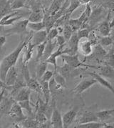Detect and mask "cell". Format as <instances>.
<instances>
[{"mask_svg": "<svg viewBox=\"0 0 114 128\" xmlns=\"http://www.w3.org/2000/svg\"><path fill=\"white\" fill-rule=\"evenodd\" d=\"M31 37L24 40H22L14 51L4 57L0 64V79L2 80L4 82L5 81L7 72L9 71L11 67L15 66L16 63L17 62V60L20 56V54L22 50L27 46L29 42L31 40Z\"/></svg>", "mask_w": 114, "mask_h": 128, "instance_id": "1", "label": "cell"}, {"mask_svg": "<svg viewBox=\"0 0 114 128\" xmlns=\"http://www.w3.org/2000/svg\"><path fill=\"white\" fill-rule=\"evenodd\" d=\"M23 76L24 80L26 82V86L30 88L31 90L38 92L39 94L42 93V87L41 83L36 79H34L31 77L29 70L27 67V65L23 64Z\"/></svg>", "mask_w": 114, "mask_h": 128, "instance_id": "2", "label": "cell"}, {"mask_svg": "<svg viewBox=\"0 0 114 128\" xmlns=\"http://www.w3.org/2000/svg\"><path fill=\"white\" fill-rule=\"evenodd\" d=\"M61 57L62 58L63 61L65 63L68 64L69 66H71L74 69H77L80 67H95L93 66H90L88 64H84L83 62L80 61L78 56L77 54H62Z\"/></svg>", "mask_w": 114, "mask_h": 128, "instance_id": "3", "label": "cell"}, {"mask_svg": "<svg viewBox=\"0 0 114 128\" xmlns=\"http://www.w3.org/2000/svg\"><path fill=\"white\" fill-rule=\"evenodd\" d=\"M29 23V20H23L21 21H17L13 24V26L6 30L4 33L8 34V35L11 34H21L26 32L27 25Z\"/></svg>", "mask_w": 114, "mask_h": 128, "instance_id": "4", "label": "cell"}, {"mask_svg": "<svg viewBox=\"0 0 114 128\" xmlns=\"http://www.w3.org/2000/svg\"><path fill=\"white\" fill-rule=\"evenodd\" d=\"M98 83L97 80L95 78H91V79H84L82 81L78 83L76 87L73 88V91L76 94H82L83 92L86 91L89 88L93 87L94 84Z\"/></svg>", "mask_w": 114, "mask_h": 128, "instance_id": "5", "label": "cell"}, {"mask_svg": "<svg viewBox=\"0 0 114 128\" xmlns=\"http://www.w3.org/2000/svg\"><path fill=\"white\" fill-rule=\"evenodd\" d=\"M9 114L11 118L14 119L16 121H17V122H21L26 118V116L23 113L22 108L20 106V104L18 102H16V101L12 104L10 110L9 112Z\"/></svg>", "mask_w": 114, "mask_h": 128, "instance_id": "6", "label": "cell"}, {"mask_svg": "<svg viewBox=\"0 0 114 128\" xmlns=\"http://www.w3.org/2000/svg\"><path fill=\"white\" fill-rule=\"evenodd\" d=\"M51 122L52 127L54 128H63V123L62 115L60 111L56 107L54 108L52 111V116H51Z\"/></svg>", "mask_w": 114, "mask_h": 128, "instance_id": "7", "label": "cell"}, {"mask_svg": "<svg viewBox=\"0 0 114 128\" xmlns=\"http://www.w3.org/2000/svg\"><path fill=\"white\" fill-rule=\"evenodd\" d=\"M47 33L48 32L46 30L35 32V33L33 35H31L30 40L31 43L33 45L36 46L44 42H47Z\"/></svg>", "mask_w": 114, "mask_h": 128, "instance_id": "8", "label": "cell"}, {"mask_svg": "<svg viewBox=\"0 0 114 128\" xmlns=\"http://www.w3.org/2000/svg\"><path fill=\"white\" fill-rule=\"evenodd\" d=\"M88 74V75L91 76V77H93L95 78L98 83H99L102 87H105L106 89H108L109 90H110L111 92H112L114 94V87H113V85L110 83V82L105 78V77H102L101 75H100L99 74H97V73H95V72H86Z\"/></svg>", "mask_w": 114, "mask_h": 128, "instance_id": "9", "label": "cell"}, {"mask_svg": "<svg viewBox=\"0 0 114 128\" xmlns=\"http://www.w3.org/2000/svg\"><path fill=\"white\" fill-rule=\"evenodd\" d=\"M30 88L26 86L21 88L19 92L16 93L15 97L14 98V100L16 102H21L25 100H29L31 97V91Z\"/></svg>", "mask_w": 114, "mask_h": 128, "instance_id": "10", "label": "cell"}, {"mask_svg": "<svg viewBox=\"0 0 114 128\" xmlns=\"http://www.w3.org/2000/svg\"><path fill=\"white\" fill-rule=\"evenodd\" d=\"M18 80V72L15 66L11 67L7 72L5 78V83L8 86H13Z\"/></svg>", "mask_w": 114, "mask_h": 128, "instance_id": "11", "label": "cell"}, {"mask_svg": "<svg viewBox=\"0 0 114 128\" xmlns=\"http://www.w3.org/2000/svg\"><path fill=\"white\" fill-rule=\"evenodd\" d=\"M77 115V111L76 110H71L68 112L64 113L62 115L63 128H67L70 127V125L74 121V119Z\"/></svg>", "mask_w": 114, "mask_h": 128, "instance_id": "12", "label": "cell"}, {"mask_svg": "<svg viewBox=\"0 0 114 128\" xmlns=\"http://www.w3.org/2000/svg\"><path fill=\"white\" fill-rule=\"evenodd\" d=\"M78 50L84 56H89L93 53V45L89 40L80 42Z\"/></svg>", "mask_w": 114, "mask_h": 128, "instance_id": "13", "label": "cell"}, {"mask_svg": "<svg viewBox=\"0 0 114 128\" xmlns=\"http://www.w3.org/2000/svg\"><path fill=\"white\" fill-rule=\"evenodd\" d=\"M99 120L96 112H93L91 111H86L83 113L78 120L79 124L91 122H99Z\"/></svg>", "mask_w": 114, "mask_h": 128, "instance_id": "14", "label": "cell"}, {"mask_svg": "<svg viewBox=\"0 0 114 128\" xmlns=\"http://www.w3.org/2000/svg\"><path fill=\"white\" fill-rule=\"evenodd\" d=\"M104 6H100V7L96 8L95 10H93V11H92L91 14L88 19V22L91 25L95 24L96 23H97L101 20V18L102 17V15L104 14Z\"/></svg>", "mask_w": 114, "mask_h": 128, "instance_id": "15", "label": "cell"}, {"mask_svg": "<svg viewBox=\"0 0 114 128\" xmlns=\"http://www.w3.org/2000/svg\"><path fill=\"white\" fill-rule=\"evenodd\" d=\"M15 102L14 98H5L4 97L1 102L0 104V113L1 114H9L12 104Z\"/></svg>", "mask_w": 114, "mask_h": 128, "instance_id": "16", "label": "cell"}, {"mask_svg": "<svg viewBox=\"0 0 114 128\" xmlns=\"http://www.w3.org/2000/svg\"><path fill=\"white\" fill-rule=\"evenodd\" d=\"M57 46H58V44H57L56 40H55V41H54V40L47 41L44 53V55L42 56L41 61H45L47 59H48L49 56H51V54L54 52V50L57 47Z\"/></svg>", "mask_w": 114, "mask_h": 128, "instance_id": "17", "label": "cell"}, {"mask_svg": "<svg viewBox=\"0 0 114 128\" xmlns=\"http://www.w3.org/2000/svg\"><path fill=\"white\" fill-rule=\"evenodd\" d=\"M96 114L99 118V121H101V122L107 121L114 117V108L110 109V110H101L99 112H96Z\"/></svg>", "mask_w": 114, "mask_h": 128, "instance_id": "18", "label": "cell"}, {"mask_svg": "<svg viewBox=\"0 0 114 128\" xmlns=\"http://www.w3.org/2000/svg\"><path fill=\"white\" fill-rule=\"evenodd\" d=\"M99 74L105 78H108L114 81V68L110 65L100 67Z\"/></svg>", "mask_w": 114, "mask_h": 128, "instance_id": "19", "label": "cell"}, {"mask_svg": "<svg viewBox=\"0 0 114 128\" xmlns=\"http://www.w3.org/2000/svg\"><path fill=\"white\" fill-rule=\"evenodd\" d=\"M65 0H52V4H50L48 10V13L52 16L54 15L61 8Z\"/></svg>", "mask_w": 114, "mask_h": 128, "instance_id": "20", "label": "cell"}, {"mask_svg": "<svg viewBox=\"0 0 114 128\" xmlns=\"http://www.w3.org/2000/svg\"><path fill=\"white\" fill-rule=\"evenodd\" d=\"M74 70H76V69L73 68L71 66H69L68 64L65 63L61 67H57V70L56 72H58V73H60L66 79H67V78H68V77H71L72 75Z\"/></svg>", "mask_w": 114, "mask_h": 128, "instance_id": "21", "label": "cell"}, {"mask_svg": "<svg viewBox=\"0 0 114 128\" xmlns=\"http://www.w3.org/2000/svg\"><path fill=\"white\" fill-rule=\"evenodd\" d=\"M23 17L22 15H16L14 16L8 17V16H4L1 20H0V26H9L11 24H14L16 22L19 21L20 19Z\"/></svg>", "mask_w": 114, "mask_h": 128, "instance_id": "22", "label": "cell"}, {"mask_svg": "<svg viewBox=\"0 0 114 128\" xmlns=\"http://www.w3.org/2000/svg\"><path fill=\"white\" fill-rule=\"evenodd\" d=\"M11 10V3L9 0H0V20L9 13Z\"/></svg>", "mask_w": 114, "mask_h": 128, "instance_id": "23", "label": "cell"}, {"mask_svg": "<svg viewBox=\"0 0 114 128\" xmlns=\"http://www.w3.org/2000/svg\"><path fill=\"white\" fill-rule=\"evenodd\" d=\"M68 46L71 50H72L73 51L75 52L78 50V45H79V42H80V39L78 38L77 32H73L71 37L70 38V40H68Z\"/></svg>", "mask_w": 114, "mask_h": 128, "instance_id": "24", "label": "cell"}, {"mask_svg": "<svg viewBox=\"0 0 114 128\" xmlns=\"http://www.w3.org/2000/svg\"><path fill=\"white\" fill-rule=\"evenodd\" d=\"M44 16V14L42 10L31 11L28 20L30 22H39L43 21Z\"/></svg>", "mask_w": 114, "mask_h": 128, "instance_id": "25", "label": "cell"}, {"mask_svg": "<svg viewBox=\"0 0 114 128\" xmlns=\"http://www.w3.org/2000/svg\"><path fill=\"white\" fill-rule=\"evenodd\" d=\"M18 123L20 124V125H22V128H39L40 123L36 119H28L26 118L24 120L21 122H19Z\"/></svg>", "mask_w": 114, "mask_h": 128, "instance_id": "26", "label": "cell"}, {"mask_svg": "<svg viewBox=\"0 0 114 128\" xmlns=\"http://www.w3.org/2000/svg\"><path fill=\"white\" fill-rule=\"evenodd\" d=\"M99 31L102 36H106L110 35L111 26L108 21H104L101 22L99 25Z\"/></svg>", "mask_w": 114, "mask_h": 128, "instance_id": "27", "label": "cell"}, {"mask_svg": "<svg viewBox=\"0 0 114 128\" xmlns=\"http://www.w3.org/2000/svg\"><path fill=\"white\" fill-rule=\"evenodd\" d=\"M40 83H41V87H42V92L45 98V102L49 103L51 98V94H52L50 88H49V82L40 81Z\"/></svg>", "mask_w": 114, "mask_h": 128, "instance_id": "28", "label": "cell"}, {"mask_svg": "<svg viewBox=\"0 0 114 128\" xmlns=\"http://www.w3.org/2000/svg\"><path fill=\"white\" fill-rule=\"evenodd\" d=\"M29 42L27 44V49H26L24 56V60H23V64L24 65H27L28 62L30 61V60L32 57V54H33V50L35 47L34 45H33L31 43V42Z\"/></svg>", "mask_w": 114, "mask_h": 128, "instance_id": "29", "label": "cell"}, {"mask_svg": "<svg viewBox=\"0 0 114 128\" xmlns=\"http://www.w3.org/2000/svg\"><path fill=\"white\" fill-rule=\"evenodd\" d=\"M48 63L46 61H40L36 68V74L38 79H41L47 70Z\"/></svg>", "mask_w": 114, "mask_h": 128, "instance_id": "30", "label": "cell"}, {"mask_svg": "<svg viewBox=\"0 0 114 128\" xmlns=\"http://www.w3.org/2000/svg\"><path fill=\"white\" fill-rule=\"evenodd\" d=\"M105 126V123L101 122H91L78 124L76 128H103Z\"/></svg>", "mask_w": 114, "mask_h": 128, "instance_id": "31", "label": "cell"}, {"mask_svg": "<svg viewBox=\"0 0 114 128\" xmlns=\"http://www.w3.org/2000/svg\"><path fill=\"white\" fill-rule=\"evenodd\" d=\"M27 29L30 30L34 32H38V31L43 30L45 29V25L42 22H29L28 25H27Z\"/></svg>", "mask_w": 114, "mask_h": 128, "instance_id": "32", "label": "cell"}, {"mask_svg": "<svg viewBox=\"0 0 114 128\" xmlns=\"http://www.w3.org/2000/svg\"><path fill=\"white\" fill-rule=\"evenodd\" d=\"M68 24L70 25V26L71 27V29L73 31V32H76L78 30H79L81 26H82V23L79 20V19H76V20H74V19H69V20L68 21Z\"/></svg>", "mask_w": 114, "mask_h": 128, "instance_id": "33", "label": "cell"}, {"mask_svg": "<svg viewBox=\"0 0 114 128\" xmlns=\"http://www.w3.org/2000/svg\"><path fill=\"white\" fill-rule=\"evenodd\" d=\"M46 44H47V42H43L42 44H40L36 46V62L41 61L42 56L44 55V53Z\"/></svg>", "mask_w": 114, "mask_h": 128, "instance_id": "34", "label": "cell"}, {"mask_svg": "<svg viewBox=\"0 0 114 128\" xmlns=\"http://www.w3.org/2000/svg\"><path fill=\"white\" fill-rule=\"evenodd\" d=\"M81 0H71V3L66 10V14H71L74 11L76 10L81 4Z\"/></svg>", "mask_w": 114, "mask_h": 128, "instance_id": "35", "label": "cell"}, {"mask_svg": "<svg viewBox=\"0 0 114 128\" xmlns=\"http://www.w3.org/2000/svg\"><path fill=\"white\" fill-rule=\"evenodd\" d=\"M73 34V31L71 29V27L68 24H64L63 26V35L64 36L66 41H68L70 40V38L71 37L72 34Z\"/></svg>", "mask_w": 114, "mask_h": 128, "instance_id": "36", "label": "cell"}, {"mask_svg": "<svg viewBox=\"0 0 114 128\" xmlns=\"http://www.w3.org/2000/svg\"><path fill=\"white\" fill-rule=\"evenodd\" d=\"M54 78L56 82L62 87H66V78L58 72H54Z\"/></svg>", "mask_w": 114, "mask_h": 128, "instance_id": "37", "label": "cell"}, {"mask_svg": "<svg viewBox=\"0 0 114 128\" xmlns=\"http://www.w3.org/2000/svg\"><path fill=\"white\" fill-rule=\"evenodd\" d=\"M99 43L101 46H108L109 45H112L114 43V40L110 36H101L100 38Z\"/></svg>", "mask_w": 114, "mask_h": 128, "instance_id": "38", "label": "cell"}, {"mask_svg": "<svg viewBox=\"0 0 114 128\" xmlns=\"http://www.w3.org/2000/svg\"><path fill=\"white\" fill-rule=\"evenodd\" d=\"M76 32H77V34H78V38L80 39V40H83V39H88L89 34H90V30L86 27L81 28Z\"/></svg>", "mask_w": 114, "mask_h": 128, "instance_id": "39", "label": "cell"}, {"mask_svg": "<svg viewBox=\"0 0 114 128\" xmlns=\"http://www.w3.org/2000/svg\"><path fill=\"white\" fill-rule=\"evenodd\" d=\"M25 1L24 0H14L11 3V8L12 10H19L21 7H25Z\"/></svg>", "mask_w": 114, "mask_h": 128, "instance_id": "40", "label": "cell"}, {"mask_svg": "<svg viewBox=\"0 0 114 128\" xmlns=\"http://www.w3.org/2000/svg\"><path fill=\"white\" fill-rule=\"evenodd\" d=\"M94 52H95V54L97 57H103V56H106L107 52L103 48V46H101V44H98L94 47Z\"/></svg>", "mask_w": 114, "mask_h": 128, "instance_id": "41", "label": "cell"}, {"mask_svg": "<svg viewBox=\"0 0 114 128\" xmlns=\"http://www.w3.org/2000/svg\"><path fill=\"white\" fill-rule=\"evenodd\" d=\"M58 34H59V32H58V29L57 27L56 28H52L47 33V41H51V40H55Z\"/></svg>", "mask_w": 114, "mask_h": 128, "instance_id": "42", "label": "cell"}, {"mask_svg": "<svg viewBox=\"0 0 114 128\" xmlns=\"http://www.w3.org/2000/svg\"><path fill=\"white\" fill-rule=\"evenodd\" d=\"M34 118L40 124L41 123L45 122L46 121L48 120V118H47V116L46 115V114L44 113L43 112H42V111H39V110H36V114L34 116Z\"/></svg>", "mask_w": 114, "mask_h": 128, "instance_id": "43", "label": "cell"}, {"mask_svg": "<svg viewBox=\"0 0 114 128\" xmlns=\"http://www.w3.org/2000/svg\"><path fill=\"white\" fill-rule=\"evenodd\" d=\"M19 104H20L22 109L25 110L27 112L29 113V114H32L33 112H32V108L31 106V103L29 100H25V101H21V102H18Z\"/></svg>", "mask_w": 114, "mask_h": 128, "instance_id": "44", "label": "cell"}, {"mask_svg": "<svg viewBox=\"0 0 114 128\" xmlns=\"http://www.w3.org/2000/svg\"><path fill=\"white\" fill-rule=\"evenodd\" d=\"M54 75V72L51 71V70H47L45 73L43 74L42 78L40 79V81H45V82H49L52 77Z\"/></svg>", "mask_w": 114, "mask_h": 128, "instance_id": "45", "label": "cell"}, {"mask_svg": "<svg viewBox=\"0 0 114 128\" xmlns=\"http://www.w3.org/2000/svg\"><path fill=\"white\" fill-rule=\"evenodd\" d=\"M102 5L109 10H114V0H103Z\"/></svg>", "mask_w": 114, "mask_h": 128, "instance_id": "46", "label": "cell"}, {"mask_svg": "<svg viewBox=\"0 0 114 128\" xmlns=\"http://www.w3.org/2000/svg\"><path fill=\"white\" fill-rule=\"evenodd\" d=\"M56 41L57 42L58 46H62V45H65V42H66V40L64 38L63 35H58L57 37L56 38Z\"/></svg>", "mask_w": 114, "mask_h": 128, "instance_id": "47", "label": "cell"}, {"mask_svg": "<svg viewBox=\"0 0 114 128\" xmlns=\"http://www.w3.org/2000/svg\"><path fill=\"white\" fill-rule=\"evenodd\" d=\"M39 128H53V127H52V122H51V120H48L46 121L45 122L41 123V124H40V125H39Z\"/></svg>", "mask_w": 114, "mask_h": 128, "instance_id": "48", "label": "cell"}, {"mask_svg": "<svg viewBox=\"0 0 114 128\" xmlns=\"http://www.w3.org/2000/svg\"><path fill=\"white\" fill-rule=\"evenodd\" d=\"M6 42V36L1 35L0 36V48H2V46L5 44Z\"/></svg>", "mask_w": 114, "mask_h": 128, "instance_id": "49", "label": "cell"}, {"mask_svg": "<svg viewBox=\"0 0 114 128\" xmlns=\"http://www.w3.org/2000/svg\"><path fill=\"white\" fill-rule=\"evenodd\" d=\"M6 90V88H3V89L1 90V91L0 92V104H1L2 100H3V98L4 97V93H5Z\"/></svg>", "mask_w": 114, "mask_h": 128, "instance_id": "50", "label": "cell"}, {"mask_svg": "<svg viewBox=\"0 0 114 128\" xmlns=\"http://www.w3.org/2000/svg\"><path fill=\"white\" fill-rule=\"evenodd\" d=\"M109 36H111V37L114 40V26H112L111 29V32H110V35H109Z\"/></svg>", "mask_w": 114, "mask_h": 128, "instance_id": "51", "label": "cell"}, {"mask_svg": "<svg viewBox=\"0 0 114 128\" xmlns=\"http://www.w3.org/2000/svg\"><path fill=\"white\" fill-rule=\"evenodd\" d=\"M4 57V56H3V52H1V48H0V64H1V62L3 60Z\"/></svg>", "mask_w": 114, "mask_h": 128, "instance_id": "52", "label": "cell"}, {"mask_svg": "<svg viewBox=\"0 0 114 128\" xmlns=\"http://www.w3.org/2000/svg\"><path fill=\"white\" fill-rule=\"evenodd\" d=\"M43 2H49V1H51V0H42Z\"/></svg>", "mask_w": 114, "mask_h": 128, "instance_id": "53", "label": "cell"}, {"mask_svg": "<svg viewBox=\"0 0 114 128\" xmlns=\"http://www.w3.org/2000/svg\"><path fill=\"white\" fill-rule=\"evenodd\" d=\"M112 45H113V49H114V43H113V44H112Z\"/></svg>", "mask_w": 114, "mask_h": 128, "instance_id": "54", "label": "cell"}]
</instances>
